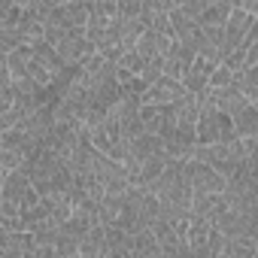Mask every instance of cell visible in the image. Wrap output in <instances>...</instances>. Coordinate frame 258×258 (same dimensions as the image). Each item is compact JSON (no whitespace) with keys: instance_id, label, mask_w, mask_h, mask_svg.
Listing matches in <instances>:
<instances>
[{"instance_id":"obj_1","label":"cell","mask_w":258,"mask_h":258,"mask_svg":"<svg viewBox=\"0 0 258 258\" xmlns=\"http://www.w3.org/2000/svg\"><path fill=\"white\" fill-rule=\"evenodd\" d=\"M231 137H237L231 115L222 112L216 103L204 100L201 103V115H198V143H225Z\"/></svg>"},{"instance_id":"obj_2","label":"cell","mask_w":258,"mask_h":258,"mask_svg":"<svg viewBox=\"0 0 258 258\" xmlns=\"http://www.w3.org/2000/svg\"><path fill=\"white\" fill-rule=\"evenodd\" d=\"M185 179L191 185V195H222L228 185L225 173H219L213 164L198 158H185Z\"/></svg>"},{"instance_id":"obj_3","label":"cell","mask_w":258,"mask_h":258,"mask_svg":"<svg viewBox=\"0 0 258 258\" xmlns=\"http://www.w3.org/2000/svg\"><path fill=\"white\" fill-rule=\"evenodd\" d=\"M255 19H258V16H252V13L234 7V13L228 16V25H225V43H222V49H219V52H222V61H225L228 55H234L237 49H249V31H252Z\"/></svg>"},{"instance_id":"obj_4","label":"cell","mask_w":258,"mask_h":258,"mask_svg":"<svg viewBox=\"0 0 258 258\" xmlns=\"http://www.w3.org/2000/svg\"><path fill=\"white\" fill-rule=\"evenodd\" d=\"M216 67H219L216 61H210V58L198 55V58L185 67V73H182V85H185L188 91H195V94L207 97V91H210V76H213V70H216Z\"/></svg>"},{"instance_id":"obj_5","label":"cell","mask_w":258,"mask_h":258,"mask_svg":"<svg viewBox=\"0 0 258 258\" xmlns=\"http://www.w3.org/2000/svg\"><path fill=\"white\" fill-rule=\"evenodd\" d=\"M185 91H188V88L182 85V79L161 76V79H155V82L149 85V91H146V103H158V106H164V103H173V100H179Z\"/></svg>"},{"instance_id":"obj_6","label":"cell","mask_w":258,"mask_h":258,"mask_svg":"<svg viewBox=\"0 0 258 258\" xmlns=\"http://www.w3.org/2000/svg\"><path fill=\"white\" fill-rule=\"evenodd\" d=\"M231 121H234V131H237V137H255L258 134V106L246 97L240 106H234L231 109Z\"/></svg>"},{"instance_id":"obj_7","label":"cell","mask_w":258,"mask_h":258,"mask_svg":"<svg viewBox=\"0 0 258 258\" xmlns=\"http://www.w3.org/2000/svg\"><path fill=\"white\" fill-rule=\"evenodd\" d=\"M79 255L85 258H106L109 255V243H106V225H94L82 240H79Z\"/></svg>"},{"instance_id":"obj_8","label":"cell","mask_w":258,"mask_h":258,"mask_svg":"<svg viewBox=\"0 0 258 258\" xmlns=\"http://www.w3.org/2000/svg\"><path fill=\"white\" fill-rule=\"evenodd\" d=\"M31 185H34V179L22 167L19 170H4V198L7 201H22Z\"/></svg>"},{"instance_id":"obj_9","label":"cell","mask_w":258,"mask_h":258,"mask_svg":"<svg viewBox=\"0 0 258 258\" xmlns=\"http://www.w3.org/2000/svg\"><path fill=\"white\" fill-rule=\"evenodd\" d=\"M106 243H109V255H115V258L134 255V234L118 225H106Z\"/></svg>"},{"instance_id":"obj_10","label":"cell","mask_w":258,"mask_h":258,"mask_svg":"<svg viewBox=\"0 0 258 258\" xmlns=\"http://www.w3.org/2000/svg\"><path fill=\"white\" fill-rule=\"evenodd\" d=\"M234 13V0H210V7L201 13L198 25L201 28H219V25H228V16Z\"/></svg>"},{"instance_id":"obj_11","label":"cell","mask_w":258,"mask_h":258,"mask_svg":"<svg viewBox=\"0 0 258 258\" xmlns=\"http://www.w3.org/2000/svg\"><path fill=\"white\" fill-rule=\"evenodd\" d=\"M134 255H161V243L152 228H143L134 234Z\"/></svg>"},{"instance_id":"obj_12","label":"cell","mask_w":258,"mask_h":258,"mask_svg":"<svg viewBox=\"0 0 258 258\" xmlns=\"http://www.w3.org/2000/svg\"><path fill=\"white\" fill-rule=\"evenodd\" d=\"M55 252H58V258H73V255H79V237L61 231L58 240H55Z\"/></svg>"},{"instance_id":"obj_13","label":"cell","mask_w":258,"mask_h":258,"mask_svg":"<svg viewBox=\"0 0 258 258\" xmlns=\"http://www.w3.org/2000/svg\"><path fill=\"white\" fill-rule=\"evenodd\" d=\"M118 64H121L124 70H131V73H137V76H140V73L146 70V58H143V55H140L137 49H127V52L121 55V61H118Z\"/></svg>"},{"instance_id":"obj_14","label":"cell","mask_w":258,"mask_h":258,"mask_svg":"<svg viewBox=\"0 0 258 258\" xmlns=\"http://www.w3.org/2000/svg\"><path fill=\"white\" fill-rule=\"evenodd\" d=\"M28 158L16 149H0V170H19Z\"/></svg>"},{"instance_id":"obj_15","label":"cell","mask_w":258,"mask_h":258,"mask_svg":"<svg viewBox=\"0 0 258 258\" xmlns=\"http://www.w3.org/2000/svg\"><path fill=\"white\" fill-rule=\"evenodd\" d=\"M234 82V70L228 67V64H219L216 70H213V76H210V88H225V85H231Z\"/></svg>"},{"instance_id":"obj_16","label":"cell","mask_w":258,"mask_h":258,"mask_svg":"<svg viewBox=\"0 0 258 258\" xmlns=\"http://www.w3.org/2000/svg\"><path fill=\"white\" fill-rule=\"evenodd\" d=\"M121 19H140L143 16V0H118V13Z\"/></svg>"},{"instance_id":"obj_17","label":"cell","mask_w":258,"mask_h":258,"mask_svg":"<svg viewBox=\"0 0 258 258\" xmlns=\"http://www.w3.org/2000/svg\"><path fill=\"white\" fill-rule=\"evenodd\" d=\"M234 7H240V10H246V13L258 16V0H234Z\"/></svg>"},{"instance_id":"obj_18","label":"cell","mask_w":258,"mask_h":258,"mask_svg":"<svg viewBox=\"0 0 258 258\" xmlns=\"http://www.w3.org/2000/svg\"><path fill=\"white\" fill-rule=\"evenodd\" d=\"M243 73H246V79H249L252 85H258V64H255V67H246Z\"/></svg>"},{"instance_id":"obj_19","label":"cell","mask_w":258,"mask_h":258,"mask_svg":"<svg viewBox=\"0 0 258 258\" xmlns=\"http://www.w3.org/2000/svg\"><path fill=\"white\" fill-rule=\"evenodd\" d=\"M16 4H19V0H0V16H4V13H10Z\"/></svg>"},{"instance_id":"obj_20","label":"cell","mask_w":258,"mask_h":258,"mask_svg":"<svg viewBox=\"0 0 258 258\" xmlns=\"http://www.w3.org/2000/svg\"><path fill=\"white\" fill-rule=\"evenodd\" d=\"M185 4H191V0H173V7H185Z\"/></svg>"}]
</instances>
